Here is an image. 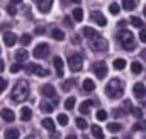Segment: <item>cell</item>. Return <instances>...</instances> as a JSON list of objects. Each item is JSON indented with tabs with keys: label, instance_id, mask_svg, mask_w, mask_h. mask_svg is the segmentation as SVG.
<instances>
[{
	"label": "cell",
	"instance_id": "obj_1",
	"mask_svg": "<svg viewBox=\"0 0 146 139\" xmlns=\"http://www.w3.org/2000/svg\"><path fill=\"white\" fill-rule=\"evenodd\" d=\"M27 97H29V83H27L26 80H19V81L15 83V87L12 88L10 99H12L14 102L21 104V102L27 100Z\"/></svg>",
	"mask_w": 146,
	"mask_h": 139
},
{
	"label": "cell",
	"instance_id": "obj_2",
	"mask_svg": "<svg viewBox=\"0 0 146 139\" xmlns=\"http://www.w3.org/2000/svg\"><path fill=\"white\" fill-rule=\"evenodd\" d=\"M106 93L109 95L110 99H119L124 93V83L119 78H112L107 83V87H106Z\"/></svg>",
	"mask_w": 146,
	"mask_h": 139
},
{
	"label": "cell",
	"instance_id": "obj_3",
	"mask_svg": "<svg viewBox=\"0 0 146 139\" xmlns=\"http://www.w3.org/2000/svg\"><path fill=\"white\" fill-rule=\"evenodd\" d=\"M119 41H121V46L127 51H133L136 48V41H134V34L129 32V31H121L119 32Z\"/></svg>",
	"mask_w": 146,
	"mask_h": 139
},
{
	"label": "cell",
	"instance_id": "obj_4",
	"mask_svg": "<svg viewBox=\"0 0 146 139\" xmlns=\"http://www.w3.org/2000/svg\"><path fill=\"white\" fill-rule=\"evenodd\" d=\"M88 46L92 51H106L107 49V41L102 36H95L88 41Z\"/></svg>",
	"mask_w": 146,
	"mask_h": 139
},
{
	"label": "cell",
	"instance_id": "obj_5",
	"mask_svg": "<svg viewBox=\"0 0 146 139\" xmlns=\"http://www.w3.org/2000/svg\"><path fill=\"white\" fill-rule=\"evenodd\" d=\"M82 65H83V58H82V54H78V53H72L70 56H68V66L72 71H80L82 70Z\"/></svg>",
	"mask_w": 146,
	"mask_h": 139
},
{
	"label": "cell",
	"instance_id": "obj_6",
	"mask_svg": "<svg viewBox=\"0 0 146 139\" xmlns=\"http://www.w3.org/2000/svg\"><path fill=\"white\" fill-rule=\"evenodd\" d=\"M26 71L31 73V75H39V76H48V75H49L48 70L42 68V66H39V65H36V63H29V65H26Z\"/></svg>",
	"mask_w": 146,
	"mask_h": 139
},
{
	"label": "cell",
	"instance_id": "obj_7",
	"mask_svg": "<svg viewBox=\"0 0 146 139\" xmlns=\"http://www.w3.org/2000/svg\"><path fill=\"white\" fill-rule=\"evenodd\" d=\"M33 54L36 56L37 60H42V58H46V56L49 54V46H48L46 42H41V44H37L36 48H34V51H33Z\"/></svg>",
	"mask_w": 146,
	"mask_h": 139
},
{
	"label": "cell",
	"instance_id": "obj_8",
	"mask_svg": "<svg viewBox=\"0 0 146 139\" xmlns=\"http://www.w3.org/2000/svg\"><path fill=\"white\" fill-rule=\"evenodd\" d=\"M41 93L44 95V97H48V99H53V102L56 104L58 102V97H56V90H54V87L53 85H42L41 87Z\"/></svg>",
	"mask_w": 146,
	"mask_h": 139
},
{
	"label": "cell",
	"instance_id": "obj_9",
	"mask_svg": "<svg viewBox=\"0 0 146 139\" xmlns=\"http://www.w3.org/2000/svg\"><path fill=\"white\" fill-rule=\"evenodd\" d=\"M94 73L97 75V78H106V75H107V65L104 63V61H97V63H94Z\"/></svg>",
	"mask_w": 146,
	"mask_h": 139
},
{
	"label": "cell",
	"instance_id": "obj_10",
	"mask_svg": "<svg viewBox=\"0 0 146 139\" xmlns=\"http://www.w3.org/2000/svg\"><path fill=\"white\" fill-rule=\"evenodd\" d=\"M133 95H134L136 99H143V97L146 95V87H145V83H141V81L134 83V87H133Z\"/></svg>",
	"mask_w": 146,
	"mask_h": 139
},
{
	"label": "cell",
	"instance_id": "obj_11",
	"mask_svg": "<svg viewBox=\"0 0 146 139\" xmlns=\"http://www.w3.org/2000/svg\"><path fill=\"white\" fill-rule=\"evenodd\" d=\"M36 5L42 14H46V12H49V9L53 7V0H37Z\"/></svg>",
	"mask_w": 146,
	"mask_h": 139
},
{
	"label": "cell",
	"instance_id": "obj_12",
	"mask_svg": "<svg viewBox=\"0 0 146 139\" xmlns=\"http://www.w3.org/2000/svg\"><path fill=\"white\" fill-rule=\"evenodd\" d=\"M3 42H5V46L12 48V46L17 42V36L14 34V32H5V34H3Z\"/></svg>",
	"mask_w": 146,
	"mask_h": 139
},
{
	"label": "cell",
	"instance_id": "obj_13",
	"mask_svg": "<svg viewBox=\"0 0 146 139\" xmlns=\"http://www.w3.org/2000/svg\"><path fill=\"white\" fill-rule=\"evenodd\" d=\"M92 19H94L99 26H106V24H107V19H106V17H104V14H102V12H99V10H97V12H92Z\"/></svg>",
	"mask_w": 146,
	"mask_h": 139
},
{
	"label": "cell",
	"instance_id": "obj_14",
	"mask_svg": "<svg viewBox=\"0 0 146 139\" xmlns=\"http://www.w3.org/2000/svg\"><path fill=\"white\" fill-rule=\"evenodd\" d=\"M2 119H3L5 122H14L15 114H14L10 109H2Z\"/></svg>",
	"mask_w": 146,
	"mask_h": 139
},
{
	"label": "cell",
	"instance_id": "obj_15",
	"mask_svg": "<svg viewBox=\"0 0 146 139\" xmlns=\"http://www.w3.org/2000/svg\"><path fill=\"white\" fill-rule=\"evenodd\" d=\"M53 63H54V68H56V73H58V76H63V68H65V65H63V60L56 56V58L53 60Z\"/></svg>",
	"mask_w": 146,
	"mask_h": 139
},
{
	"label": "cell",
	"instance_id": "obj_16",
	"mask_svg": "<svg viewBox=\"0 0 146 139\" xmlns=\"http://www.w3.org/2000/svg\"><path fill=\"white\" fill-rule=\"evenodd\" d=\"M83 90L85 92H94L95 90V81L92 78H85L83 80Z\"/></svg>",
	"mask_w": 146,
	"mask_h": 139
},
{
	"label": "cell",
	"instance_id": "obj_17",
	"mask_svg": "<svg viewBox=\"0 0 146 139\" xmlns=\"http://www.w3.org/2000/svg\"><path fill=\"white\" fill-rule=\"evenodd\" d=\"M31 117H33V110H31L29 107H22V109H21V119L26 122V120H29Z\"/></svg>",
	"mask_w": 146,
	"mask_h": 139
},
{
	"label": "cell",
	"instance_id": "obj_18",
	"mask_svg": "<svg viewBox=\"0 0 146 139\" xmlns=\"http://www.w3.org/2000/svg\"><path fill=\"white\" fill-rule=\"evenodd\" d=\"M41 124H42V127H44V129H48V131H51V132L54 131V120H53V119L46 117V119H42V122H41Z\"/></svg>",
	"mask_w": 146,
	"mask_h": 139
},
{
	"label": "cell",
	"instance_id": "obj_19",
	"mask_svg": "<svg viewBox=\"0 0 146 139\" xmlns=\"http://www.w3.org/2000/svg\"><path fill=\"white\" fill-rule=\"evenodd\" d=\"M27 56H29V53H27L26 49H19V51L15 53V60H17L19 63H22V61H26V60H27Z\"/></svg>",
	"mask_w": 146,
	"mask_h": 139
},
{
	"label": "cell",
	"instance_id": "obj_20",
	"mask_svg": "<svg viewBox=\"0 0 146 139\" xmlns=\"http://www.w3.org/2000/svg\"><path fill=\"white\" fill-rule=\"evenodd\" d=\"M131 71H133L134 75H139V73H143V65H141L139 61H133V65H131Z\"/></svg>",
	"mask_w": 146,
	"mask_h": 139
},
{
	"label": "cell",
	"instance_id": "obj_21",
	"mask_svg": "<svg viewBox=\"0 0 146 139\" xmlns=\"http://www.w3.org/2000/svg\"><path fill=\"white\" fill-rule=\"evenodd\" d=\"M5 139H19V131L17 129H7L5 131Z\"/></svg>",
	"mask_w": 146,
	"mask_h": 139
},
{
	"label": "cell",
	"instance_id": "obj_22",
	"mask_svg": "<svg viewBox=\"0 0 146 139\" xmlns=\"http://www.w3.org/2000/svg\"><path fill=\"white\" fill-rule=\"evenodd\" d=\"M92 134H94L95 139H104V132L99 126H92Z\"/></svg>",
	"mask_w": 146,
	"mask_h": 139
},
{
	"label": "cell",
	"instance_id": "obj_23",
	"mask_svg": "<svg viewBox=\"0 0 146 139\" xmlns=\"http://www.w3.org/2000/svg\"><path fill=\"white\" fill-rule=\"evenodd\" d=\"M39 109H41L44 114H51V112H53V105L49 104V102H41V104H39Z\"/></svg>",
	"mask_w": 146,
	"mask_h": 139
},
{
	"label": "cell",
	"instance_id": "obj_24",
	"mask_svg": "<svg viewBox=\"0 0 146 139\" xmlns=\"http://www.w3.org/2000/svg\"><path fill=\"white\" fill-rule=\"evenodd\" d=\"M90 107H92V102L90 100H85V102L80 104V112L82 114H88L90 112Z\"/></svg>",
	"mask_w": 146,
	"mask_h": 139
},
{
	"label": "cell",
	"instance_id": "obj_25",
	"mask_svg": "<svg viewBox=\"0 0 146 139\" xmlns=\"http://www.w3.org/2000/svg\"><path fill=\"white\" fill-rule=\"evenodd\" d=\"M114 68L115 70H124L126 68V60H124V58H117V60H114Z\"/></svg>",
	"mask_w": 146,
	"mask_h": 139
},
{
	"label": "cell",
	"instance_id": "obj_26",
	"mask_svg": "<svg viewBox=\"0 0 146 139\" xmlns=\"http://www.w3.org/2000/svg\"><path fill=\"white\" fill-rule=\"evenodd\" d=\"M75 122H76V127H78L80 131H85V129L88 127L87 120H85V119H82V117H76V120H75Z\"/></svg>",
	"mask_w": 146,
	"mask_h": 139
},
{
	"label": "cell",
	"instance_id": "obj_27",
	"mask_svg": "<svg viewBox=\"0 0 146 139\" xmlns=\"http://www.w3.org/2000/svg\"><path fill=\"white\" fill-rule=\"evenodd\" d=\"M51 34H53V37H54L56 41H63V39H65V32H63L61 29H56V27H54Z\"/></svg>",
	"mask_w": 146,
	"mask_h": 139
},
{
	"label": "cell",
	"instance_id": "obj_28",
	"mask_svg": "<svg viewBox=\"0 0 146 139\" xmlns=\"http://www.w3.org/2000/svg\"><path fill=\"white\" fill-rule=\"evenodd\" d=\"M83 34L87 36L88 39H92V37H95V36H99V32H97L95 29H92V27H83Z\"/></svg>",
	"mask_w": 146,
	"mask_h": 139
},
{
	"label": "cell",
	"instance_id": "obj_29",
	"mask_svg": "<svg viewBox=\"0 0 146 139\" xmlns=\"http://www.w3.org/2000/svg\"><path fill=\"white\" fill-rule=\"evenodd\" d=\"M73 19H75L76 22H82V21H83V10H82V9H75V10H73Z\"/></svg>",
	"mask_w": 146,
	"mask_h": 139
},
{
	"label": "cell",
	"instance_id": "obj_30",
	"mask_svg": "<svg viewBox=\"0 0 146 139\" xmlns=\"http://www.w3.org/2000/svg\"><path fill=\"white\" fill-rule=\"evenodd\" d=\"M75 104H76L75 97H70V99H66V102H65V109H66V110H73V109H75Z\"/></svg>",
	"mask_w": 146,
	"mask_h": 139
},
{
	"label": "cell",
	"instance_id": "obj_31",
	"mask_svg": "<svg viewBox=\"0 0 146 139\" xmlns=\"http://www.w3.org/2000/svg\"><path fill=\"white\" fill-rule=\"evenodd\" d=\"M107 129H109L110 132H117V131H121V124L119 122H109Z\"/></svg>",
	"mask_w": 146,
	"mask_h": 139
},
{
	"label": "cell",
	"instance_id": "obj_32",
	"mask_svg": "<svg viewBox=\"0 0 146 139\" xmlns=\"http://www.w3.org/2000/svg\"><path fill=\"white\" fill-rule=\"evenodd\" d=\"M122 7H124L126 10H133V9L136 7V2H134V0H124V2H122Z\"/></svg>",
	"mask_w": 146,
	"mask_h": 139
},
{
	"label": "cell",
	"instance_id": "obj_33",
	"mask_svg": "<svg viewBox=\"0 0 146 139\" xmlns=\"http://www.w3.org/2000/svg\"><path fill=\"white\" fill-rule=\"evenodd\" d=\"M145 129H146V120H141V122L133 126V131H145Z\"/></svg>",
	"mask_w": 146,
	"mask_h": 139
},
{
	"label": "cell",
	"instance_id": "obj_34",
	"mask_svg": "<svg viewBox=\"0 0 146 139\" xmlns=\"http://www.w3.org/2000/svg\"><path fill=\"white\" fill-rule=\"evenodd\" d=\"M131 112H133V115H134L136 119H141V117H143V110H141L139 107H133Z\"/></svg>",
	"mask_w": 146,
	"mask_h": 139
},
{
	"label": "cell",
	"instance_id": "obj_35",
	"mask_svg": "<svg viewBox=\"0 0 146 139\" xmlns=\"http://www.w3.org/2000/svg\"><path fill=\"white\" fill-rule=\"evenodd\" d=\"M58 122H60L61 126H66V124H68V115H66V114H60V115H58Z\"/></svg>",
	"mask_w": 146,
	"mask_h": 139
},
{
	"label": "cell",
	"instance_id": "obj_36",
	"mask_svg": "<svg viewBox=\"0 0 146 139\" xmlns=\"http://www.w3.org/2000/svg\"><path fill=\"white\" fill-rule=\"evenodd\" d=\"M131 24H133L134 27H143V21H141L139 17H133V19H131Z\"/></svg>",
	"mask_w": 146,
	"mask_h": 139
},
{
	"label": "cell",
	"instance_id": "obj_37",
	"mask_svg": "<svg viewBox=\"0 0 146 139\" xmlns=\"http://www.w3.org/2000/svg\"><path fill=\"white\" fill-rule=\"evenodd\" d=\"M109 10H110V14H114V15H115V14H119L121 7H119L117 3H110V5H109Z\"/></svg>",
	"mask_w": 146,
	"mask_h": 139
},
{
	"label": "cell",
	"instance_id": "obj_38",
	"mask_svg": "<svg viewBox=\"0 0 146 139\" xmlns=\"http://www.w3.org/2000/svg\"><path fill=\"white\" fill-rule=\"evenodd\" d=\"M22 70V66H21V63H14L12 66H10V73H19Z\"/></svg>",
	"mask_w": 146,
	"mask_h": 139
},
{
	"label": "cell",
	"instance_id": "obj_39",
	"mask_svg": "<svg viewBox=\"0 0 146 139\" xmlns=\"http://www.w3.org/2000/svg\"><path fill=\"white\" fill-rule=\"evenodd\" d=\"M21 42H22L24 46H27V44H31V36H29V34H24L22 37H21Z\"/></svg>",
	"mask_w": 146,
	"mask_h": 139
},
{
	"label": "cell",
	"instance_id": "obj_40",
	"mask_svg": "<svg viewBox=\"0 0 146 139\" xmlns=\"http://www.w3.org/2000/svg\"><path fill=\"white\" fill-rule=\"evenodd\" d=\"M97 119H99V120H106V119H107V112H106V110H99V112H97Z\"/></svg>",
	"mask_w": 146,
	"mask_h": 139
},
{
	"label": "cell",
	"instance_id": "obj_41",
	"mask_svg": "<svg viewBox=\"0 0 146 139\" xmlns=\"http://www.w3.org/2000/svg\"><path fill=\"white\" fill-rule=\"evenodd\" d=\"M7 10H9V14H10V15H15V14H17V9H15V5H14V3H10V5L7 7Z\"/></svg>",
	"mask_w": 146,
	"mask_h": 139
},
{
	"label": "cell",
	"instance_id": "obj_42",
	"mask_svg": "<svg viewBox=\"0 0 146 139\" xmlns=\"http://www.w3.org/2000/svg\"><path fill=\"white\" fill-rule=\"evenodd\" d=\"M61 88H63L65 92H68V90L72 88V80H66V81H65V83L61 85Z\"/></svg>",
	"mask_w": 146,
	"mask_h": 139
},
{
	"label": "cell",
	"instance_id": "obj_43",
	"mask_svg": "<svg viewBox=\"0 0 146 139\" xmlns=\"http://www.w3.org/2000/svg\"><path fill=\"white\" fill-rule=\"evenodd\" d=\"M7 88V80L5 78H0V92H3Z\"/></svg>",
	"mask_w": 146,
	"mask_h": 139
},
{
	"label": "cell",
	"instance_id": "obj_44",
	"mask_svg": "<svg viewBox=\"0 0 146 139\" xmlns=\"http://www.w3.org/2000/svg\"><path fill=\"white\" fill-rule=\"evenodd\" d=\"M131 110H133L131 102H129V100H126V102H124V112H131Z\"/></svg>",
	"mask_w": 146,
	"mask_h": 139
},
{
	"label": "cell",
	"instance_id": "obj_45",
	"mask_svg": "<svg viewBox=\"0 0 146 139\" xmlns=\"http://www.w3.org/2000/svg\"><path fill=\"white\" fill-rule=\"evenodd\" d=\"M139 39H141V42H146V29H141V32H139Z\"/></svg>",
	"mask_w": 146,
	"mask_h": 139
},
{
	"label": "cell",
	"instance_id": "obj_46",
	"mask_svg": "<svg viewBox=\"0 0 146 139\" xmlns=\"http://www.w3.org/2000/svg\"><path fill=\"white\" fill-rule=\"evenodd\" d=\"M60 136H61V134H60V132H56V131H53V132H51V136H49V138H51V139H60Z\"/></svg>",
	"mask_w": 146,
	"mask_h": 139
},
{
	"label": "cell",
	"instance_id": "obj_47",
	"mask_svg": "<svg viewBox=\"0 0 146 139\" xmlns=\"http://www.w3.org/2000/svg\"><path fill=\"white\" fill-rule=\"evenodd\" d=\"M122 114H124V110H119V109L114 110V115H115V117H119V115H122Z\"/></svg>",
	"mask_w": 146,
	"mask_h": 139
},
{
	"label": "cell",
	"instance_id": "obj_48",
	"mask_svg": "<svg viewBox=\"0 0 146 139\" xmlns=\"http://www.w3.org/2000/svg\"><path fill=\"white\" fill-rule=\"evenodd\" d=\"M36 34L39 36V34H44V27H37L36 29Z\"/></svg>",
	"mask_w": 146,
	"mask_h": 139
},
{
	"label": "cell",
	"instance_id": "obj_49",
	"mask_svg": "<svg viewBox=\"0 0 146 139\" xmlns=\"http://www.w3.org/2000/svg\"><path fill=\"white\" fill-rule=\"evenodd\" d=\"M63 21H65V24H66V26H72V19H70V17H65Z\"/></svg>",
	"mask_w": 146,
	"mask_h": 139
},
{
	"label": "cell",
	"instance_id": "obj_50",
	"mask_svg": "<svg viewBox=\"0 0 146 139\" xmlns=\"http://www.w3.org/2000/svg\"><path fill=\"white\" fill-rule=\"evenodd\" d=\"M3 66H5V63H3V61H2V60H0V73H2V71H3V70H5V68H3Z\"/></svg>",
	"mask_w": 146,
	"mask_h": 139
},
{
	"label": "cell",
	"instance_id": "obj_51",
	"mask_svg": "<svg viewBox=\"0 0 146 139\" xmlns=\"http://www.w3.org/2000/svg\"><path fill=\"white\" fill-rule=\"evenodd\" d=\"M141 56H143V60H146V49H143V51H141Z\"/></svg>",
	"mask_w": 146,
	"mask_h": 139
},
{
	"label": "cell",
	"instance_id": "obj_52",
	"mask_svg": "<svg viewBox=\"0 0 146 139\" xmlns=\"http://www.w3.org/2000/svg\"><path fill=\"white\" fill-rule=\"evenodd\" d=\"M66 139H76V136H66Z\"/></svg>",
	"mask_w": 146,
	"mask_h": 139
},
{
	"label": "cell",
	"instance_id": "obj_53",
	"mask_svg": "<svg viewBox=\"0 0 146 139\" xmlns=\"http://www.w3.org/2000/svg\"><path fill=\"white\" fill-rule=\"evenodd\" d=\"M143 12H145V17H146V5H145V10H143Z\"/></svg>",
	"mask_w": 146,
	"mask_h": 139
},
{
	"label": "cell",
	"instance_id": "obj_54",
	"mask_svg": "<svg viewBox=\"0 0 146 139\" xmlns=\"http://www.w3.org/2000/svg\"><path fill=\"white\" fill-rule=\"evenodd\" d=\"M27 139H34V138H33V136H31V138H27Z\"/></svg>",
	"mask_w": 146,
	"mask_h": 139
},
{
	"label": "cell",
	"instance_id": "obj_55",
	"mask_svg": "<svg viewBox=\"0 0 146 139\" xmlns=\"http://www.w3.org/2000/svg\"><path fill=\"white\" fill-rule=\"evenodd\" d=\"M112 139H115V138H112Z\"/></svg>",
	"mask_w": 146,
	"mask_h": 139
},
{
	"label": "cell",
	"instance_id": "obj_56",
	"mask_svg": "<svg viewBox=\"0 0 146 139\" xmlns=\"http://www.w3.org/2000/svg\"><path fill=\"white\" fill-rule=\"evenodd\" d=\"M85 139H88V138H85Z\"/></svg>",
	"mask_w": 146,
	"mask_h": 139
},
{
	"label": "cell",
	"instance_id": "obj_57",
	"mask_svg": "<svg viewBox=\"0 0 146 139\" xmlns=\"http://www.w3.org/2000/svg\"><path fill=\"white\" fill-rule=\"evenodd\" d=\"M127 139H129V138H127Z\"/></svg>",
	"mask_w": 146,
	"mask_h": 139
}]
</instances>
